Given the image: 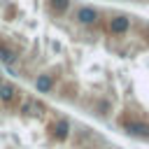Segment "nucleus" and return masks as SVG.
Listing matches in <instances>:
<instances>
[{
	"instance_id": "f257e3e1",
	"label": "nucleus",
	"mask_w": 149,
	"mask_h": 149,
	"mask_svg": "<svg viewBox=\"0 0 149 149\" xmlns=\"http://www.w3.org/2000/svg\"><path fill=\"white\" fill-rule=\"evenodd\" d=\"M98 19H100V12L95 9V7H91V5H84V7H79L77 12H74V21L79 23V26H95L98 23Z\"/></svg>"
},
{
	"instance_id": "f03ea898",
	"label": "nucleus",
	"mask_w": 149,
	"mask_h": 149,
	"mask_svg": "<svg viewBox=\"0 0 149 149\" xmlns=\"http://www.w3.org/2000/svg\"><path fill=\"white\" fill-rule=\"evenodd\" d=\"M123 133L130 135V137H142V140H147V137H149V123L137 121V119L123 121Z\"/></svg>"
},
{
	"instance_id": "7ed1b4c3",
	"label": "nucleus",
	"mask_w": 149,
	"mask_h": 149,
	"mask_svg": "<svg viewBox=\"0 0 149 149\" xmlns=\"http://www.w3.org/2000/svg\"><path fill=\"white\" fill-rule=\"evenodd\" d=\"M128 28H130V16H126V14H114L107 21V30L112 35H123V33H128Z\"/></svg>"
},
{
	"instance_id": "20e7f679",
	"label": "nucleus",
	"mask_w": 149,
	"mask_h": 149,
	"mask_svg": "<svg viewBox=\"0 0 149 149\" xmlns=\"http://www.w3.org/2000/svg\"><path fill=\"white\" fill-rule=\"evenodd\" d=\"M51 137L56 142H65L70 137V121L68 119H58L54 126H51Z\"/></svg>"
},
{
	"instance_id": "39448f33",
	"label": "nucleus",
	"mask_w": 149,
	"mask_h": 149,
	"mask_svg": "<svg viewBox=\"0 0 149 149\" xmlns=\"http://www.w3.org/2000/svg\"><path fill=\"white\" fill-rule=\"evenodd\" d=\"M51 88H54V77L47 74V72L37 74V79H35V91H37V93H49Z\"/></svg>"
},
{
	"instance_id": "423d86ee",
	"label": "nucleus",
	"mask_w": 149,
	"mask_h": 149,
	"mask_svg": "<svg viewBox=\"0 0 149 149\" xmlns=\"http://www.w3.org/2000/svg\"><path fill=\"white\" fill-rule=\"evenodd\" d=\"M14 98H16V86L9 84V81H2V84H0V102L7 105V102H12Z\"/></svg>"
},
{
	"instance_id": "0eeeda50",
	"label": "nucleus",
	"mask_w": 149,
	"mask_h": 149,
	"mask_svg": "<svg viewBox=\"0 0 149 149\" xmlns=\"http://www.w3.org/2000/svg\"><path fill=\"white\" fill-rule=\"evenodd\" d=\"M0 63L7 65V68L16 63V51H14L9 44H2V42H0Z\"/></svg>"
},
{
	"instance_id": "6e6552de",
	"label": "nucleus",
	"mask_w": 149,
	"mask_h": 149,
	"mask_svg": "<svg viewBox=\"0 0 149 149\" xmlns=\"http://www.w3.org/2000/svg\"><path fill=\"white\" fill-rule=\"evenodd\" d=\"M49 12L56 14V16H63L68 9H70V0H49Z\"/></svg>"
},
{
	"instance_id": "1a4fd4ad",
	"label": "nucleus",
	"mask_w": 149,
	"mask_h": 149,
	"mask_svg": "<svg viewBox=\"0 0 149 149\" xmlns=\"http://www.w3.org/2000/svg\"><path fill=\"white\" fill-rule=\"evenodd\" d=\"M33 107H35V102H33V100H26V102L21 105V114H30Z\"/></svg>"
},
{
	"instance_id": "9d476101",
	"label": "nucleus",
	"mask_w": 149,
	"mask_h": 149,
	"mask_svg": "<svg viewBox=\"0 0 149 149\" xmlns=\"http://www.w3.org/2000/svg\"><path fill=\"white\" fill-rule=\"evenodd\" d=\"M0 84H2V79H0Z\"/></svg>"
}]
</instances>
